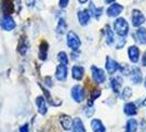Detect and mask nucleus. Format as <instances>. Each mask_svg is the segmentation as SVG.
I'll return each mask as SVG.
<instances>
[{
	"mask_svg": "<svg viewBox=\"0 0 146 132\" xmlns=\"http://www.w3.org/2000/svg\"><path fill=\"white\" fill-rule=\"evenodd\" d=\"M114 30L117 35L120 37H125L129 33V24L125 19L123 18H117L114 22Z\"/></svg>",
	"mask_w": 146,
	"mask_h": 132,
	"instance_id": "f257e3e1",
	"label": "nucleus"
},
{
	"mask_svg": "<svg viewBox=\"0 0 146 132\" xmlns=\"http://www.w3.org/2000/svg\"><path fill=\"white\" fill-rule=\"evenodd\" d=\"M80 40L79 37L74 32V31H69L67 33V45L69 49H72L73 51H76L80 47Z\"/></svg>",
	"mask_w": 146,
	"mask_h": 132,
	"instance_id": "f03ea898",
	"label": "nucleus"
},
{
	"mask_svg": "<svg viewBox=\"0 0 146 132\" xmlns=\"http://www.w3.org/2000/svg\"><path fill=\"white\" fill-rule=\"evenodd\" d=\"M145 21L146 18L145 15H143V12H141L139 10H133V12H132V23L135 28L141 27Z\"/></svg>",
	"mask_w": 146,
	"mask_h": 132,
	"instance_id": "7ed1b4c3",
	"label": "nucleus"
},
{
	"mask_svg": "<svg viewBox=\"0 0 146 132\" xmlns=\"http://www.w3.org/2000/svg\"><path fill=\"white\" fill-rule=\"evenodd\" d=\"M0 25H1L2 29L6 30V31H11V30H13L15 28V22L10 15H3V18L1 19Z\"/></svg>",
	"mask_w": 146,
	"mask_h": 132,
	"instance_id": "20e7f679",
	"label": "nucleus"
},
{
	"mask_svg": "<svg viewBox=\"0 0 146 132\" xmlns=\"http://www.w3.org/2000/svg\"><path fill=\"white\" fill-rule=\"evenodd\" d=\"M72 97L73 99L76 101V103H81L84 97H85V90L84 88L77 85V86H74L73 89H72Z\"/></svg>",
	"mask_w": 146,
	"mask_h": 132,
	"instance_id": "39448f33",
	"label": "nucleus"
},
{
	"mask_svg": "<svg viewBox=\"0 0 146 132\" xmlns=\"http://www.w3.org/2000/svg\"><path fill=\"white\" fill-rule=\"evenodd\" d=\"M91 72H92V77H94V79L96 81V83L102 84L103 81H106V74H104L103 69L98 68L96 66H92L91 67Z\"/></svg>",
	"mask_w": 146,
	"mask_h": 132,
	"instance_id": "423d86ee",
	"label": "nucleus"
},
{
	"mask_svg": "<svg viewBox=\"0 0 146 132\" xmlns=\"http://www.w3.org/2000/svg\"><path fill=\"white\" fill-rule=\"evenodd\" d=\"M123 11V6L119 5V3H112L108 10H107V13L109 17H117L121 12Z\"/></svg>",
	"mask_w": 146,
	"mask_h": 132,
	"instance_id": "0eeeda50",
	"label": "nucleus"
},
{
	"mask_svg": "<svg viewBox=\"0 0 146 132\" xmlns=\"http://www.w3.org/2000/svg\"><path fill=\"white\" fill-rule=\"evenodd\" d=\"M106 68H107L108 73L112 75V74H114L117 69L120 68V65H119L113 59L108 57V59H107V63H106Z\"/></svg>",
	"mask_w": 146,
	"mask_h": 132,
	"instance_id": "6e6552de",
	"label": "nucleus"
},
{
	"mask_svg": "<svg viewBox=\"0 0 146 132\" xmlns=\"http://www.w3.org/2000/svg\"><path fill=\"white\" fill-rule=\"evenodd\" d=\"M90 18H91V15H90L89 10H81L78 12V20L81 25H86L90 20Z\"/></svg>",
	"mask_w": 146,
	"mask_h": 132,
	"instance_id": "1a4fd4ad",
	"label": "nucleus"
},
{
	"mask_svg": "<svg viewBox=\"0 0 146 132\" xmlns=\"http://www.w3.org/2000/svg\"><path fill=\"white\" fill-rule=\"evenodd\" d=\"M67 73H68L67 66L64 64H60L59 66H57V69H56V78L58 81H64L67 77Z\"/></svg>",
	"mask_w": 146,
	"mask_h": 132,
	"instance_id": "9d476101",
	"label": "nucleus"
},
{
	"mask_svg": "<svg viewBox=\"0 0 146 132\" xmlns=\"http://www.w3.org/2000/svg\"><path fill=\"white\" fill-rule=\"evenodd\" d=\"M127 54H129V57H130L132 63H137L139 57V51L136 46H130Z\"/></svg>",
	"mask_w": 146,
	"mask_h": 132,
	"instance_id": "9b49d317",
	"label": "nucleus"
},
{
	"mask_svg": "<svg viewBox=\"0 0 146 132\" xmlns=\"http://www.w3.org/2000/svg\"><path fill=\"white\" fill-rule=\"evenodd\" d=\"M36 105H37V107H38V111H40L41 115H45V113L47 112L46 101H45V99H44L42 96H40V97L36 98Z\"/></svg>",
	"mask_w": 146,
	"mask_h": 132,
	"instance_id": "f8f14e48",
	"label": "nucleus"
},
{
	"mask_svg": "<svg viewBox=\"0 0 146 132\" xmlns=\"http://www.w3.org/2000/svg\"><path fill=\"white\" fill-rule=\"evenodd\" d=\"M72 129H73V132H86L85 125H84L82 121H81L79 118H76V119L74 120Z\"/></svg>",
	"mask_w": 146,
	"mask_h": 132,
	"instance_id": "ddd939ff",
	"label": "nucleus"
},
{
	"mask_svg": "<svg viewBox=\"0 0 146 132\" xmlns=\"http://www.w3.org/2000/svg\"><path fill=\"white\" fill-rule=\"evenodd\" d=\"M91 127H92L94 132H106L104 125L99 119H94L91 121Z\"/></svg>",
	"mask_w": 146,
	"mask_h": 132,
	"instance_id": "4468645a",
	"label": "nucleus"
},
{
	"mask_svg": "<svg viewBox=\"0 0 146 132\" xmlns=\"http://www.w3.org/2000/svg\"><path fill=\"white\" fill-rule=\"evenodd\" d=\"M59 121H60V125H63V128L65 130H70L72 129L73 121H72V119L68 117V116H62L60 119H59Z\"/></svg>",
	"mask_w": 146,
	"mask_h": 132,
	"instance_id": "2eb2a0df",
	"label": "nucleus"
},
{
	"mask_svg": "<svg viewBox=\"0 0 146 132\" xmlns=\"http://www.w3.org/2000/svg\"><path fill=\"white\" fill-rule=\"evenodd\" d=\"M136 40L139 41L141 44H146V29L144 28H139L136 30Z\"/></svg>",
	"mask_w": 146,
	"mask_h": 132,
	"instance_id": "dca6fc26",
	"label": "nucleus"
},
{
	"mask_svg": "<svg viewBox=\"0 0 146 132\" xmlns=\"http://www.w3.org/2000/svg\"><path fill=\"white\" fill-rule=\"evenodd\" d=\"M124 112L127 116H134L137 113V108L133 103H129L124 106Z\"/></svg>",
	"mask_w": 146,
	"mask_h": 132,
	"instance_id": "f3484780",
	"label": "nucleus"
},
{
	"mask_svg": "<svg viewBox=\"0 0 146 132\" xmlns=\"http://www.w3.org/2000/svg\"><path fill=\"white\" fill-rule=\"evenodd\" d=\"M84 72H85L84 67H81V66H74L73 77L75 79H77V81H80L81 78H82V76H84Z\"/></svg>",
	"mask_w": 146,
	"mask_h": 132,
	"instance_id": "a211bd4d",
	"label": "nucleus"
},
{
	"mask_svg": "<svg viewBox=\"0 0 146 132\" xmlns=\"http://www.w3.org/2000/svg\"><path fill=\"white\" fill-rule=\"evenodd\" d=\"M131 79L134 84H139L142 81V73L139 68H134L131 73Z\"/></svg>",
	"mask_w": 146,
	"mask_h": 132,
	"instance_id": "6ab92c4d",
	"label": "nucleus"
},
{
	"mask_svg": "<svg viewBox=\"0 0 146 132\" xmlns=\"http://www.w3.org/2000/svg\"><path fill=\"white\" fill-rule=\"evenodd\" d=\"M2 10L6 15H10L13 12V5L10 0H3L2 1Z\"/></svg>",
	"mask_w": 146,
	"mask_h": 132,
	"instance_id": "aec40b11",
	"label": "nucleus"
},
{
	"mask_svg": "<svg viewBox=\"0 0 146 132\" xmlns=\"http://www.w3.org/2000/svg\"><path fill=\"white\" fill-rule=\"evenodd\" d=\"M102 11H103L102 8H97L92 2L90 3V6H89V12H90V15H92L96 18H99L100 15H102Z\"/></svg>",
	"mask_w": 146,
	"mask_h": 132,
	"instance_id": "412c9836",
	"label": "nucleus"
},
{
	"mask_svg": "<svg viewBox=\"0 0 146 132\" xmlns=\"http://www.w3.org/2000/svg\"><path fill=\"white\" fill-rule=\"evenodd\" d=\"M137 129V121L135 119H129L126 123V132H135Z\"/></svg>",
	"mask_w": 146,
	"mask_h": 132,
	"instance_id": "4be33fe9",
	"label": "nucleus"
},
{
	"mask_svg": "<svg viewBox=\"0 0 146 132\" xmlns=\"http://www.w3.org/2000/svg\"><path fill=\"white\" fill-rule=\"evenodd\" d=\"M106 37H107V43L109 44V45L113 44V42H114V35H113V32H112V30L110 29L109 25L106 27Z\"/></svg>",
	"mask_w": 146,
	"mask_h": 132,
	"instance_id": "5701e85b",
	"label": "nucleus"
},
{
	"mask_svg": "<svg viewBox=\"0 0 146 132\" xmlns=\"http://www.w3.org/2000/svg\"><path fill=\"white\" fill-rule=\"evenodd\" d=\"M110 84H111V87H112L114 93H117V91L120 90V87H121V79H119V78H111V79H110Z\"/></svg>",
	"mask_w": 146,
	"mask_h": 132,
	"instance_id": "b1692460",
	"label": "nucleus"
},
{
	"mask_svg": "<svg viewBox=\"0 0 146 132\" xmlns=\"http://www.w3.org/2000/svg\"><path fill=\"white\" fill-rule=\"evenodd\" d=\"M47 47H48V44L46 42H42L41 46H40V59H46V55H47Z\"/></svg>",
	"mask_w": 146,
	"mask_h": 132,
	"instance_id": "393cba45",
	"label": "nucleus"
},
{
	"mask_svg": "<svg viewBox=\"0 0 146 132\" xmlns=\"http://www.w3.org/2000/svg\"><path fill=\"white\" fill-rule=\"evenodd\" d=\"M66 30H67V24H66V22L63 19H60L58 21V24H57V32L63 34V33L66 32Z\"/></svg>",
	"mask_w": 146,
	"mask_h": 132,
	"instance_id": "a878e982",
	"label": "nucleus"
},
{
	"mask_svg": "<svg viewBox=\"0 0 146 132\" xmlns=\"http://www.w3.org/2000/svg\"><path fill=\"white\" fill-rule=\"evenodd\" d=\"M57 57H58L59 62H60L62 64H64V65H67V64H68V56H67V54H66L65 52H59Z\"/></svg>",
	"mask_w": 146,
	"mask_h": 132,
	"instance_id": "bb28decb",
	"label": "nucleus"
},
{
	"mask_svg": "<svg viewBox=\"0 0 146 132\" xmlns=\"http://www.w3.org/2000/svg\"><path fill=\"white\" fill-rule=\"evenodd\" d=\"M131 96H132V89L130 87L124 88V90H123V93H122V97H123L124 99H129Z\"/></svg>",
	"mask_w": 146,
	"mask_h": 132,
	"instance_id": "cd10ccee",
	"label": "nucleus"
},
{
	"mask_svg": "<svg viewBox=\"0 0 146 132\" xmlns=\"http://www.w3.org/2000/svg\"><path fill=\"white\" fill-rule=\"evenodd\" d=\"M69 0H59V7L60 8H66L68 6Z\"/></svg>",
	"mask_w": 146,
	"mask_h": 132,
	"instance_id": "c85d7f7f",
	"label": "nucleus"
},
{
	"mask_svg": "<svg viewBox=\"0 0 146 132\" xmlns=\"http://www.w3.org/2000/svg\"><path fill=\"white\" fill-rule=\"evenodd\" d=\"M20 132H29V125H24L20 128Z\"/></svg>",
	"mask_w": 146,
	"mask_h": 132,
	"instance_id": "c756f323",
	"label": "nucleus"
},
{
	"mask_svg": "<svg viewBox=\"0 0 146 132\" xmlns=\"http://www.w3.org/2000/svg\"><path fill=\"white\" fill-rule=\"evenodd\" d=\"M27 3H28V6H32L34 3V0H27Z\"/></svg>",
	"mask_w": 146,
	"mask_h": 132,
	"instance_id": "7c9ffc66",
	"label": "nucleus"
},
{
	"mask_svg": "<svg viewBox=\"0 0 146 132\" xmlns=\"http://www.w3.org/2000/svg\"><path fill=\"white\" fill-rule=\"evenodd\" d=\"M143 65L146 66V52L144 53V56H143Z\"/></svg>",
	"mask_w": 146,
	"mask_h": 132,
	"instance_id": "2f4dec72",
	"label": "nucleus"
},
{
	"mask_svg": "<svg viewBox=\"0 0 146 132\" xmlns=\"http://www.w3.org/2000/svg\"><path fill=\"white\" fill-rule=\"evenodd\" d=\"M106 3H111V2H114V0H104Z\"/></svg>",
	"mask_w": 146,
	"mask_h": 132,
	"instance_id": "473e14b6",
	"label": "nucleus"
},
{
	"mask_svg": "<svg viewBox=\"0 0 146 132\" xmlns=\"http://www.w3.org/2000/svg\"><path fill=\"white\" fill-rule=\"evenodd\" d=\"M78 1H79L80 3H85V2H87L88 0H78Z\"/></svg>",
	"mask_w": 146,
	"mask_h": 132,
	"instance_id": "72a5a7b5",
	"label": "nucleus"
},
{
	"mask_svg": "<svg viewBox=\"0 0 146 132\" xmlns=\"http://www.w3.org/2000/svg\"><path fill=\"white\" fill-rule=\"evenodd\" d=\"M143 105H144V106H146V99H145V101L143 103Z\"/></svg>",
	"mask_w": 146,
	"mask_h": 132,
	"instance_id": "f704fd0d",
	"label": "nucleus"
},
{
	"mask_svg": "<svg viewBox=\"0 0 146 132\" xmlns=\"http://www.w3.org/2000/svg\"><path fill=\"white\" fill-rule=\"evenodd\" d=\"M145 88H146V78H145Z\"/></svg>",
	"mask_w": 146,
	"mask_h": 132,
	"instance_id": "c9c22d12",
	"label": "nucleus"
}]
</instances>
